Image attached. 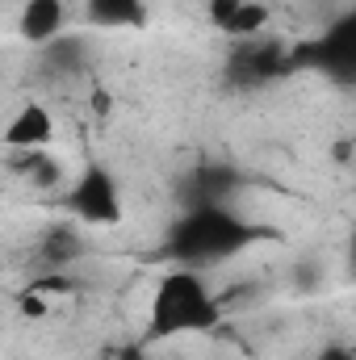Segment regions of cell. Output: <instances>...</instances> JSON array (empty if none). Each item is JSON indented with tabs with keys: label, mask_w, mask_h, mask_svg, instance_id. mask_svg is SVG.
<instances>
[{
	"label": "cell",
	"mask_w": 356,
	"mask_h": 360,
	"mask_svg": "<svg viewBox=\"0 0 356 360\" xmlns=\"http://www.w3.org/2000/svg\"><path fill=\"white\" fill-rule=\"evenodd\" d=\"M218 323V302L193 269H177L160 276L147 319V340H172L184 331H210Z\"/></svg>",
	"instance_id": "6da1fadb"
},
{
	"label": "cell",
	"mask_w": 356,
	"mask_h": 360,
	"mask_svg": "<svg viewBox=\"0 0 356 360\" xmlns=\"http://www.w3.org/2000/svg\"><path fill=\"white\" fill-rule=\"evenodd\" d=\"M248 239H252V231L239 218H231L227 210L205 205V210H193L189 218H180L177 235H172V252L189 264H210V260H222V256L239 252Z\"/></svg>",
	"instance_id": "7a4b0ae2"
},
{
	"label": "cell",
	"mask_w": 356,
	"mask_h": 360,
	"mask_svg": "<svg viewBox=\"0 0 356 360\" xmlns=\"http://www.w3.org/2000/svg\"><path fill=\"white\" fill-rule=\"evenodd\" d=\"M68 210L80 214L89 226H113L122 222V197H117V180L109 176L101 164H89L80 180L68 193Z\"/></svg>",
	"instance_id": "3957f363"
},
{
	"label": "cell",
	"mask_w": 356,
	"mask_h": 360,
	"mask_svg": "<svg viewBox=\"0 0 356 360\" xmlns=\"http://www.w3.org/2000/svg\"><path fill=\"white\" fill-rule=\"evenodd\" d=\"M0 139L8 151H46V143L55 139V117L46 113V105H21Z\"/></svg>",
	"instance_id": "277c9868"
},
{
	"label": "cell",
	"mask_w": 356,
	"mask_h": 360,
	"mask_svg": "<svg viewBox=\"0 0 356 360\" xmlns=\"http://www.w3.org/2000/svg\"><path fill=\"white\" fill-rule=\"evenodd\" d=\"M17 34L34 46H46L63 34V0H25L17 17Z\"/></svg>",
	"instance_id": "5b68a950"
},
{
	"label": "cell",
	"mask_w": 356,
	"mask_h": 360,
	"mask_svg": "<svg viewBox=\"0 0 356 360\" xmlns=\"http://www.w3.org/2000/svg\"><path fill=\"white\" fill-rule=\"evenodd\" d=\"M84 8L96 25H143L147 21L143 0H84Z\"/></svg>",
	"instance_id": "8992f818"
},
{
	"label": "cell",
	"mask_w": 356,
	"mask_h": 360,
	"mask_svg": "<svg viewBox=\"0 0 356 360\" xmlns=\"http://www.w3.org/2000/svg\"><path fill=\"white\" fill-rule=\"evenodd\" d=\"M268 25V4L265 0H243L235 13H231V21L222 25V34L227 38H260V30Z\"/></svg>",
	"instance_id": "52a82bcc"
},
{
	"label": "cell",
	"mask_w": 356,
	"mask_h": 360,
	"mask_svg": "<svg viewBox=\"0 0 356 360\" xmlns=\"http://www.w3.org/2000/svg\"><path fill=\"white\" fill-rule=\"evenodd\" d=\"M239 4H243V0H210V4H205V17H210V25H214V30H222Z\"/></svg>",
	"instance_id": "ba28073f"
},
{
	"label": "cell",
	"mask_w": 356,
	"mask_h": 360,
	"mask_svg": "<svg viewBox=\"0 0 356 360\" xmlns=\"http://www.w3.org/2000/svg\"><path fill=\"white\" fill-rule=\"evenodd\" d=\"M319 360H352V352H348V348H323Z\"/></svg>",
	"instance_id": "9c48e42d"
}]
</instances>
